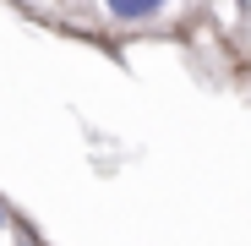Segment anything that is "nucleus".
I'll return each instance as SVG.
<instances>
[{
  "label": "nucleus",
  "mask_w": 251,
  "mask_h": 246,
  "mask_svg": "<svg viewBox=\"0 0 251 246\" xmlns=\"http://www.w3.org/2000/svg\"><path fill=\"white\" fill-rule=\"evenodd\" d=\"M170 6H158V0H109V17L115 22H158Z\"/></svg>",
  "instance_id": "nucleus-1"
},
{
  "label": "nucleus",
  "mask_w": 251,
  "mask_h": 246,
  "mask_svg": "<svg viewBox=\"0 0 251 246\" xmlns=\"http://www.w3.org/2000/svg\"><path fill=\"white\" fill-rule=\"evenodd\" d=\"M0 224H6V214H0Z\"/></svg>",
  "instance_id": "nucleus-2"
}]
</instances>
